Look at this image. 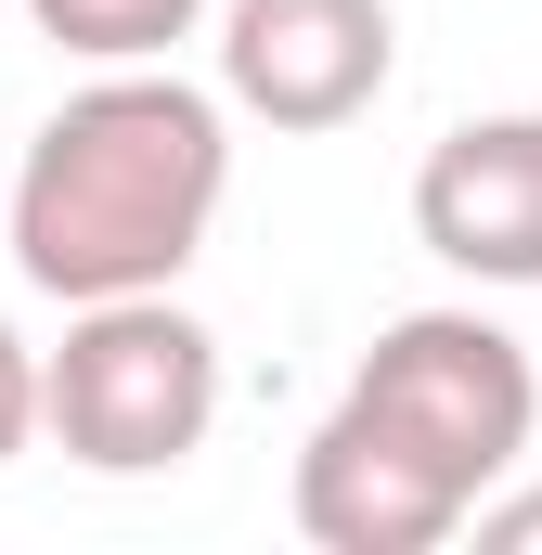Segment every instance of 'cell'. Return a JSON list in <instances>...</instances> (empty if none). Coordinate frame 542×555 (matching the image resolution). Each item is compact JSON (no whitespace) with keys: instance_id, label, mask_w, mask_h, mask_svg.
Returning a JSON list of instances; mask_svg holds the SVG:
<instances>
[{"instance_id":"6da1fadb","label":"cell","mask_w":542,"mask_h":555,"mask_svg":"<svg viewBox=\"0 0 542 555\" xmlns=\"http://www.w3.org/2000/svg\"><path fill=\"white\" fill-rule=\"evenodd\" d=\"M220 194H233V91H194L181 65H104L39 117L13 168V272L65 310L155 297L194 272Z\"/></svg>"},{"instance_id":"7a4b0ae2","label":"cell","mask_w":542,"mask_h":555,"mask_svg":"<svg viewBox=\"0 0 542 555\" xmlns=\"http://www.w3.org/2000/svg\"><path fill=\"white\" fill-rule=\"evenodd\" d=\"M52 375V439L91 478H168L181 452H207L220 426V336L155 284V297H91L65 310Z\"/></svg>"},{"instance_id":"3957f363","label":"cell","mask_w":542,"mask_h":555,"mask_svg":"<svg viewBox=\"0 0 542 555\" xmlns=\"http://www.w3.org/2000/svg\"><path fill=\"white\" fill-rule=\"evenodd\" d=\"M362 426H388L401 452H426L465 504H491L517 465H530V426H542V375L530 349L491 323V310H401L362 375L336 388Z\"/></svg>"},{"instance_id":"277c9868","label":"cell","mask_w":542,"mask_h":555,"mask_svg":"<svg viewBox=\"0 0 542 555\" xmlns=\"http://www.w3.org/2000/svg\"><path fill=\"white\" fill-rule=\"evenodd\" d=\"M401 78V13L388 0H233L220 13V91L259 130H349Z\"/></svg>"},{"instance_id":"5b68a950","label":"cell","mask_w":542,"mask_h":555,"mask_svg":"<svg viewBox=\"0 0 542 555\" xmlns=\"http://www.w3.org/2000/svg\"><path fill=\"white\" fill-rule=\"evenodd\" d=\"M413 233L465 284H542V117H465L413 168Z\"/></svg>"},{"instance_id":"8992f818","label":"cell","mask_w":542,"mask_h":555,"mask_svg":"<svg viewBox=\"0 0 542 555\" xmlns=\"http://www.w3.org/2000/svg\"><path fill=\"white\" fill-rule=\"evenodd\" d=\"M297 530L323 555H439L452 530H478V504L426 452H401L388 426H362L336 401L310 426V452H297Z\"/></svg>"},{"instance_id":"52a82bcc","label":"cell","mask_w":542,"mask_h":555,"mask_svg":"<svg viewBox=\"0 0 542 555\" xmlns=\"http://www.w3.org/2000/svg\"><path fill=\"white\" fill-rule=\"evenodd\" d=\"M26 26L78 65H168L207 26V0H26Z\"/></svg>"},{"instance_id":"ba28073f","label":"cell","mask_w":542,"mask_h":555,"mask_svg":"<svg viewBox=\"0 0 542 555\" xmlns=\"http://www.w3.org/2000/svg\"><path fill=\"white\" fill-rule=\"evenodd\" d=\"M39 426H52V375H39V349H26V336L0 323V465H13V452H26Z\"/></svg>"},{"instance_id":"9c48e42d","label":"cell","mask_w":542,"mask_h":555,"mask_svg":"<svg viewBox=\"0 0 542 555\" xmlns=\"http://www.w3.org/2000/svg\"><path fill=\"white\" fill-rule=\"evenodd\" d=\"M478 555H542V491H491L478 504Z\"/></svg>"}]
</instances>
